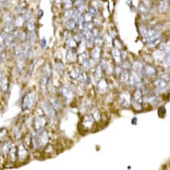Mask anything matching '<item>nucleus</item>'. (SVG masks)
Masks as SVG:
<instances>
[{
	"instance_id": "nucleus-1",
	"label": "nucleus",
	"mask_w": 170,
	"mask_h": 170,
	"mask_svg": "<svg viewBox=\"0 0 170 170\" xmlns=\"http://www.w3.org/2000/svg\"><path fill=\"white\" fill-rule=\"evenodd\" d=\"M31 142L34 147L40 148L45 146L49 142V135L47 131L44 129L38 132H36L31 137Z\"/></svg>"
},
{
	"instance_id": "nucleus-2",
	"label": "nucleus",
	"mask_w": 170,
	"mask_h": 170,
	"mask_svg": "<svg viewBox=\"0 0 170 170\" xmlns=\"http://www.w3.org/2000/svg\"><path fill=\"white\" fill-rule=\"evenodd\" d=\"M35 101V94L33 91H31L30 93L24 95L22 100V107L23 110H27L30 109L34 105Z\"/></svg>"
},
{
	"instance_id": "nucleus-3",
	"label": "nucleus",
	"mask_w": 170,
	"mask_h": 170,
	"mask_svg": "<svg viewBox=\"0 0 170 170\" xmlns=\"http://www.w3.org/2000/svg\"><path fill=\"white\" fill-rule=\"evenodd\" d=\"M41 108L43 109L44 112L46 115H48V118L51 119H55L56 118V113L55 109L53 108L49 102L43 101L41 103Z\"/></svg>"
},
{
	"instance_id": "nucleus-4",
	"label": "nucleus",
	"mask_w": 170,
	"mask_h": 170,
	"mask_svg": "<svg viewBox=\"0 0 170 170\" xmlns=\"http://www.w3.org/2000/svg\"><path fill=\"white\" fill-rule=\"evenodd\" d=\"M47 121L44 117H36L33 120V127L35 132H38L44 129Z\"/></svg>"
},
{
	"instance_id": "nucleus-5",
	"label": "nucleus",
	"mask_w": 170,
	"mask_h": 170,
	"mask_svg": "<svg viewBox=\"0 0 170 170\" xmlns=\"http://www.w3.org/2000/svg\"><path fill=\"white\" fill-rule=\"evenodd\" d=\"M61 93L66 100H69L74 96V90L70 85H65L61 89Z\"/></svg>"
},
{
	"instance_id": "nucleus-6",
	"label": "nucleus",
	"mask_w": 170,
	"mask_h": 170,
	"mask_svg": "<svg viewBox=\"0 0 170 170\" xmlns=\"http://www.w3.org/2000/svg\"><path fill=\"white\" fill-rule=\"evenodd\" d=\"M128 81L132 86H136L137 87H140L142 85V81H141V79L139 76V74L134 72V71L129 73Z\"/></svg>"
},
{
	"instance_id": "nucleus-7",
	"label": "nucleus",
	"mask_w": 170,
	"mask_h": 170,
	"mask_svg": "<svg viewBox=\"0 0 170 170\" xmlns=\"http://www.w3.org/2000/svg\"><path fill=\"white\" fill-rule=\"evenodd\" d=\"M119 101L123 107L126 108L129 107L132 99H131V95L128 91H125L122 92L119 96Z\"/></svg>"
},
{
	"instance_id": "nucleus-8",
	"label": "nucleus",
	"mask_w": 170,
	"mask_h": 170,
	"mask_svg": "<svg viewBox=\"0 0 170 170\" xmlns=\"http://www.w3.org/2000/svg\"><path fill=\"white\" fill-rule=\"evenodd\" d=\"M28 156V151L24 147L23 145L20 144L17 148V158L19 161L24 160Z\"/></svg>"
},
{
	"instance_id": "nucleus-9",
	"label": "nucleus",
	"mask_w": 170,
	"mask_h": 170,
	"mask_svg": "<svg viewBox=\"0 0 170 170\" xmlns=\"http://www.w3.org/2000/svg\"><path fill=\"white\" fill-rule=\"evenodd\" d=\"M94 121L95 120L93 117H92V115H87L83 118L81 124H82V126L85 129H89L91 128V127H92V126H93Z\"/></svg>"
},
{
	"instance_id": "nucleus-10",
	"label": "nucleus",
	"mask_w": 170,
	"mask_h": 170,
	"mask_svg": "<svg viewBox=\"0 0 170 170\" xmlns=\"http://www.w3.org/2000/svg\"><path fill=\"white\" fill-rule=\"evenodd\" d=\"M160 35H159L158 34L154 35V36H152L150 38H147L146 40V43H147V45L148 47L151 48L154 47V46L156 45L159 41H160Z\"/></svg>"
},
{
	"instance_id": "nucleus-11",
	"label": "nucleus",
	"mask_w": 170,
	"mask_h": 170,
	"mask_svg": "<svg viewBox=\"0 0 170 170\" xmlns=\"http://www.w3.org/2000/svg\"><path fill=\"white\" fill-rule=\"evenodd\" d=\"M9 87V80L8 77H3L0 80V90L3 93L8 91Z\"/></svg>"
},
{
	"instance_id": "nucleus-12",
	"label": "nucleus",
	"mask_w": 170,
	"mask_h": 170,
	"mask_svg": "<svg viewBox=\"0 0 170 170\" xmlns=\"http://www.w3.org/2000/svg\"><path fill=\"white\" fill-rule=\"evenodd\" d=\"M112 57L114 59L115 62L117 63V65L119 64L122 62V53L119 50L118 48H115L112 49Z\"/></svg>"
},
{
	"instance_id": "nucleus-13",
	"label": "nucleus",
	"mask_w": 170,
	"mask_h": 170,
	"mask_svg": "<svg viewBox=\"0 0 170 170\" xmlns=\"http://www.w3.org/2000/svg\"><path fill=\"white\" fill-rule=\"evenodd\" d=\"M154 86L157 88H158L159 90H164L168 86V83L167 82V81L161 78H158L157 80H155L154 81Z\"/></svg>"
},
{
	"instance_id": "nucleus-14",
	"label": "nucleus",
	"mask_w": 170,
	"mask_h": 170,
	"mask_svg": "<svg viewBox=\"0 0 170 170\" xmlns=\"http://www.w3.org/2000/svg\"><path fill=\"white\" fill-rule=\"evenodd\" d=\"M169 8V2L167 0H163L159 2L158 5V10L159 13H164L168 11Z\"/></svg>"
},
{
	"instance_id": "nucleus-15",
	"label": "nucleus",
	"mask_w": 170,
	"mask_h": 170,
	"mask_svg": "<svg viewBox=\"0 0 170 170\" xmlns=\"http://www.w3.org/2000/svg\"><path fill=\"white\" fill-rule=\"evenodd\" d=\"M143 72L147 76H153L156 73V69L151 65H146L143 67Z\"/></svg>"
},
{
	"instance_id": "nucleus-16",
	"label": "nucleus",
	"mask_w": 170,
	"mask_h": 170,
	"mask_svg": "<svg viewBox=\"0 0 170 170\" xmlns=\"http://www.w3.org/2000/svg\"><path fill=\"white\" fill-rule=\"evenodd\" d=\"M108 88V84L104 79H100L97 81V90L100 93H104Z\"/></svg>"
},
{
	"instance_id": "nucleus-17",
	"label": "nucleus",
	"mask_w": 170,
	"mask_h": 170,
	"mask_svg": "<svg viewBox=\"0 0 170 170\" xmlns=\"http://www.w3.org/2000/svg\"><path fill=\"white\" fill-rule=\"evenodd\" d=\"M69 76L72 77L73 79H76V80H80V79H83V76L81 73V69L80 68H76L73 69H72L69 72Z\"/></svg>"
},
{
	"instance_id": "nucleus-18",
	"label": "nucleus",
	"mask_w": 170,
	"mask_h": 170,
	"mask_svg": "<svg viewBox=\"0 0 170 170\" xmlns=\"http://www.w3.org/2000/svg\"><path fill=\"white\" fill-rule=\"evenodd\" d=\"M133 101H135L137 103H139V104H141L143 102V94L142 91L138 88V89L136 90V91H135V93L133 94Z\"/></svg>"
},
{
	"instance_id": "nucleus-19",
	"label": "nucleus",
	"mask_w": 170,
	"mask_h": 170,
	"mask_svg": "<svg viewBox=\"0 0 170 170\" xmlns=\"http://www.w3.org/2000/svg\"><path fill=\"white\" fill-rule=\"evenodd\" d=\"M49 78H50V77L46 76L45 74H44V75L42 76L40 80V87L42 91H45L46 90V88L48 87Z\"/></svg>"
},
{
	"instance_id": "nucleus-20",
	"label": "nucleus",
	"mask_w": 170,
	"mask_h": 170,
	"mask_svg": "<svg viewBox=\"0 0 170 170\" xmlns=\"http://www.w3.org/2000/svg\"><path fill=\"white\" fill-rule=\"evenodd\" d=\"M30 51V45L27 44H25L22 46V54H21L20 58H22L23 59H26L29 56V53Z\"/></svg>"
},
{
	"instance_id": "nucleus-21",
	"label": "nucleus",
	"mask_w": 170,
	"mask_h": 170,
	"mask_svg": "<svg viewBox=\"0 0 170 170\" xmlns=\"http://www.w3.org/2000/svg\"><path fill=\"white\" fill-rule=\"evenodd\" d=\"M16 38V37H14L12 34L7 35L5 40V46H6V47H8V48L11 47V46L13 44Z\"/></svg>"
},
{
	"instance_id": "nucleus-22",
	"label": "nucleus",
	"mask_w": 170,
	"mask_h": 170,
	"mask_svg": "<svg viewBox=\"0 0 170 170\" xmlns=\"http://www.w3.org/2000/svg\"><path fill=\"white\" fill-rule=\"evenodd\" d=\"M100 66H101V69L105 70L107 73H112V70L111 66L109 64V63L107 61H106V60H105V59L101 60Z\"/></svg>"
},
{
	"instance_id": "nucleus-23",
	"label": "nucleus",
	"mask_w": 170,
	"mask_h": 170,
	"mask_svg": "<svg viewBox=\"0 0 170 170\" xmlns=\"http://www.w3.org/2000/svg\"><path fill=\"white\" fill-rule=\"evenodd\" d=\"M132 67H133V69L134 72L137 73L138 74H139L141 72H143V66L142 65V63H141V62H138V61L135 62L133 63Z\"/></svg>"
},
{
	"instance_id": "nucleus-24",
	"label": "nucleus",
	"mask_w": 170,
	"mask_h": 170,
	"mask_svg": "<svg viewBox=\"0 0 170 170\" xmlns=\"http://www.w3.org/2000/svg\"><path fill=\"white\" fill-rule=\"evenodd\" d=\"M129 73L128 72V70H123L121 73V75L119 76V79L121 82L125 83H127L129 81Z\"/></svg>"
},
{
	"instance_id": "nucleus-25",
	"label": "nucleus",
	"mask_w": 170,
	"mask_h": 170,
	"mask_svg": "<svg viewBox=\"0 0 170 170\" xmlns=\"http://www.w3.org/2000/svg\"><path fill=\"white\" fill-rule=\"evenodd\" d=\"M25 22H26V20H25L23 16H19V17H17L15 21H14V22H13L14 26H15L16 27H18V28L22 27L23 26Z\"/></svg>"
},
{
	"instance_id": "nucleus-26",
	"label": "nucleus",
	"mask_w": 170,
	"mask_h": 170,
	"mask_svg": "<svg viewBox=\"0 0 170 170\" xmlns=\"http://www.w3.org/2000/svg\"><path fill=\"white\" fill-rule=\"evenodd\" d=\"M66 59L67 61L72 62L76 60V54L72 50L68 51L66 54Z\"/></svg>"
},
{
	"instance_id": "nucleus-27",
	"label": "nucleus",
	"mask_w": 170,
	"mask_h": 170,
	"mask_svg": "<svg viewBox=\"0 0 170 170\" xmlns=\"http://www.w3.org/2000/svg\"><path fill=\"white\" fill-rule=\"evenodd\" d=\"M165 55V53L159 49V50H157L154 52V57L155 60H156V61H163V59H164Z\"/></svg>"
},
{
	"instance_id": "nucleus-28",
	"label": "nucleus",
	"mask_w": 170,
	"mask_h": 170,
	"mask_svg": "<svg viewBox=\"0 0 170 170\" xmlns=\"http://www.w3.org/2000/svg\"><path fill=\"white\" fill-rule=\"evenodd\" d=\"M3 22L5 24H9V23H13L14 22V17L13 14L11 13H7L6 15L3 17Z\"/></svg>"
},
{
	"instance_id": "nucleus-29",
	"label": "nucleus",
	"mask_w": 170,
	"mask_h": 170,
	"mask_svg": "<svg viewBox=\"0 0 170 170\" xmlns=\"http://www.w3.org/2000/svg\"><path fill=\"white\" fill-rule=\"evenodd\" d=\"M10 159L12 161H16V159H17V148L16 147H12L9 150V151L8 153Z\"/></svg>"
},
{
	"instance_id": "nucleus-30",
	"label": "nucleus",
	"mask_w": 170,
	"mask_h": 170,
	"mask_svg": "<svg viewBox=\"0 0 170 170\" xmlns=\"http://www.w3.org/2000/svg\"><path fill=\"white\" fill-rule=\"evenodd\" d=\"M102 70L103 69H101L100 65H98L97 66H96V68H95V77L97 81L101 78Z\"/></svg>"
},
{
	"instance_id": "nucleus-31",
	"label": "nucleus",
	"mask_w": 170,
	"mask_h": 170,
	"mask_svg": "<svg viewBox=\"0 0 170 170\" xmlns=\"http://www.w3.org/2000/svg\"><path fill=\"white\" fill-rule=\"evenodd\" d=\"M100 47H98V46H97L96 48H95L93 50H92V52H91V56H92V58H93L94 59H99L100 58Z\"/></svg>"
},
{
	"instance_id": "nucleus-32",
	"label": "nucleus",
	"mask_w": 170,
	"mask_h": 170,
	"mask_svg": "<svg viewBox=\"0 0 170 170\" xmlns=\"http://www.w3.org/2000/svg\"><path fill=\"white\" fill-rule=\"evenodd\" d=\"M12 147V143L11 142H6L3 146H2V153L4 155H8L9 150Z\"/></svg>"
},
{
	"instance_id": "nucleus-33",
	"label": "nucleus",
	"mask_w": 170,
	"mask_h": 170,
	"mask_svg": "<svg viewBox=\"0 0 170 170\" xmlns=\"http://www.w3.org/2000/svg\"><path fill=\"white\" fill-rule=\"evenodd\" d=\"M50 104L55 109H59L62 108V105L60 104V102L55 98L51 99Z\"/></svg>"
},
{
	"instance_id": "nucleus-34",
	"label": "nucleus",
	"mask_w": 170,
	"mask_h": 170,
	"mask_svg": "<svg viewBox=\"0 0 170 170\" xmlns=\"http://www.w3.org/2000/svg\"><path fill=\"white\" fill-rule=\"evenodd\" d=\"M14 30L13 28V23H9V24H5L4 28H3V32L6 34H9L12 32V31Z\"/></svg>"
},
{
	"instance_id": "nucleus-35",
	"label": "nucleus",
	"mask_w": 170,
	"mask_h": 170,
	"mask_svg": "<svg viewBox=\"0 0 170 170\" xmlns=\"http://www.w3.org/2000/svg\"><path fill=\"white\" fill-rule=\"evenodd\" d=\"M146 100L149 103H155L158 100V97L155 94L150 93L147 95Z\"/></svg>"
},
{
	"instance_id": "nucleus-36",
	"label": "nucleus",
	"mask_w": 170,
	"mask_h": 170,
	"mask_svg": "<svg viewBox=\"0 0 170 170\" xmlns=\"http://www.w3.org/2000/svg\"><path fill=\"white\" fill-rule=\"evenodd\" d=\"M76 26V22L73 19H69L66 23V28L68 30H73L75 29Z\"/></svg>"
},
{
	"instance_id": "nucleus-37",
	"label": "nucleus",
	"mask_w": 170,
	"mask_h": 170,
	"mask_svg": "<svg viewBox=\"0 0 170 170\" xmlns=\"http://www.w3.org/2000/svg\"><path fill=\"white\" fill-rule=\"evenodd\" d=\"M77 59H78V62L81 64H83V63L86 62L87 60V53H81L79 55H78V58H77Z\"/></svg>"
},
{
	"instance_id": "nucleus-38",
	"label": "nucleus",
	"mask_w": 170,
	"mask_h": 170,
	"mask_svg": "<svg viewBox=\"0 0 170 170\" xmlns=\"http://www.w3.org/2000/svg\"><path fill=\"white\" fill-rule=\"evenodd\" d=\"M66 44L70 48H75L77 46V41L73 38H69L66 41Z\"/></svg>"
},
{
	"instance_id": "nucleus-39",
	"label": "nucleus",
	"mask_w": 170,
	"mask_h": 170,
	"mask_svg": "<svg viewBox=\"0 0 170 170\" xmlns=\"http://www.w3.org/2000/svg\"><path fill=\"white\" fill-rule=\"evenodd\" d=\"M160 49L161 51L164 52L165 54H169V42L168 44L163 43L160 45Z\"/></svg>"
},
{
	"instance_id": "nucleus-40",
	"label": "nucleus",
	"mask_w": 170,
	"mask_h": 170,
	"mask_svg": "<svg viewBox=\"0 0 170 170\" xmlns=\"http://www.w3.org/2000/svg\"><path fill=\"white\" fill-rule=\"evenodd\" d=\"M14 55L16 58L19 59L21 57V54H22V46L17 45L14 49Z\"/></svg>"
},
{
	"instance_id": "nucleus-41",
	"label": "nucleus",
	"mask_w": 170,
	"mask_h": 170,
	"mask_svg": "<svg viewBox=\"0 0 170 170\" xmlns=\"http://www.w3.org/2000/svg\"><path fill=\"white\" fill-rule=\"evenodd\" d=\"M36 38H37V35L35 33V31H31L30 35H29V41H30V44L31 45L34 44V43L36 41Z\"/></svg>"
},
{
	"instance_id": "nucleus-42",
	"label": "nucleus",
	"mask_w": 170,
	"mask_h": 170,
	"mask_svg": "<svg viewBox=\"0 0 170 170\" xmlns=\"http://www.w3.org/2000/svg\"><path fill=\"white\" fill-rule=\"evenodd\" d=\"M35 26L34 22L32 19H29L27 20V29L29 30L30 31H33L35 30Z\"/></svg>"
},
{
	"instance_id": "nucleus-43",
	"label": "nucleus",
	"mask_w": 170,
	"mask_h": 170,
	"mask_svg": "<svg viewBox=\"0 0 170 170\" xmlns=\"http://www.w3.org/2000/svg\"><path fill=\"white\" fill-rule=\"evenodd\" d=\"M18 38H19V40L21 42H25L26 40H27V34L25 32V31H21V32L19 33V35H18Z\"/></svg>"
},
{
	"instance_id": "nucleus-44",
	"label": "nucleus",
	"mask_w": 170,
	"mask_h": 170,
	"mask_svg": "<svg viewBox=\"0 0 170 170\" xmlns=\"http://www.w3.org/2000/svg\"><path fill=\"white\" fill-rule=\"evenodd\" d=\"M7 133L8 132L4 128L0 129V141H3L5 140V137L7 136Z\"/></svg>"
},
{
	"instance_id": "nucleus-45",
	"label": "nucleus",
	"mask_w": 170,
	"mask_h": 170,
	"mask_svg": "<svg viewBox=\"0 0 170 170\" xmlns=\"http://www.w3.org/2000/svg\"><path fill=\"white\" fill-rule=\"evenodd\" d=\"M140 3H142V4L146 7V8H147L149 10H150L151 8V0H141Z\"/></svg>"
},
{
	"instance_id": "nucleus-46",
	"label": "nucleus",
	"mask_w": 170,
	"mask_h": 170,
	"mask_svg": "<svg viewBox=\"0 0 170 170\" xmlns=\"http://www.w3.org/2000/svg\"><path fill=\"white\" fill-rule=\"evenodd\" d=\"M92 117H93L94 120H98L100 119L101 118V115H100V113L99 112L97 109H95L94 111H93V113H92Z\"/></svg>"
},
{
	"instance_id": "nucleus-47",
	"label": "nucleus",
	"mask_w": 170,
	"mask_h": 170,
	"mask_svg": "<svg viewBox=\"0 0 170 170\" xmlns=\"http://www.w3.org/2000/svg\"><path fill=\"white\" fill-rule=\"evenodd\" d=\"M163 63L165 67H169V54H165L164 59H163Z\"/></svg>"
},
{
	"instance_id": "nucleus-48",
	"label": "nucleus",
	"mask_w": 170,
	"mask_h": 170,
	"mask_svg": "<svg viewBox=\"0 0 170 170\" xmlns=\"http://www.w3.org/2000/svg\"><path fill=\"white\" fill-rule=\"evenodd\" d=\"M73 5L72 0H63V6L66 9H69Z\"/></svg>"
},
{
	"instance_id": "nucleus-49",
	"label": "nucleus",
	"mask_w": 170,
	"mask_h": 170,
	"mask_svg": "<svg viewBox=\"0 0 170 170\" xmlns=\"http://www.w3.org/2000/svg\"><path fill=\"white\" fill-rule=\"evenodd\" d=\"M131 104L132 105L133 109H136V110L139 111V110H141V104H139V103H137L135 101L133 100V101H131Z\"/></svg>"
},
{
	"instance_id": "nucleus-50",
	"label": "nucleus",
	"mask_w": 170,
	"mask_h": 170,
	"mask_svg": "<svg viewBox=\"0 0 170 170\" xmlns=\"http://www.w3.org/2000/svg\"><path fill=\"white\" fill-rule=\"evenodd\" d=\"M93 16H92L91 15H90V14L89 13H87L85 14V16L83 17V19H84V22H86V23H88V22H91V21H92V19H93Z\"/></svg>"
},
{
	"instance_id": "nucleus-51",
	"label": "nucleus",
	"mask_w": 170,
	"mask_h": 170,
	"mask_svg": "<svg viewBox=\"0 0 170 170\" xmlns=\"http://www.w3.org/2000/svg\"><path fill=\"white\" fill-rule=\"evenodd\" d=\"M73 12L72 11V10L69 9L67 12H66V13L64 14V18L67 20H69L71 17H73Z\"/></svg>"
},
{
	"instance_id": "nucleus-52",
	"label": "nucleus",
	"mask_w": 170,
	"mask_h": 170,
	"mask_svg": "<svg viewBox=\"0 0 170 170\" xmlns=\"http://www.w3.org/2000/svg\"><path fill=\"white\" fill-rule=\"evenodd\" d=\"M122 71L123 70H122V69L121 68V66H119V64H118V65L116 66L115 68V74H116L117 76L119 77L120 75H121Z\"/></svg>"
},
{
	"instance_id": "nucleus-53",
	"label": "nucleus",
	"mask_w": 170,
	"mask_h": 170,
	"mask_svg": "<svg viewBox=\"0 0 170 170\" xmlns=\"http://www.w3.org/2000/svg\"><path fill=\"white\" fill-rule=\"evenodd\" d=\"M158 113H159V115L161 117V118H164V117L166 113V109L164 107H161L159 108L158 110Z\"/></svg>"
},
{
	"instance_id": "nucleus-54",
	"label": "nucleus",
	"mask_w": 170,
	"mask_h": 170,
	"mask_svg": "<svg viewBox=\"0 0 170 170\" xmlns=\"http://www.w3.org/2000/svg\"><path fill=\"white\" fill-rule=\"evenodd\" d=\"M7 57V52L3 49L1 52H0V61L3 62L6 59Z\"/></svg>"
},
{
	"instance_id": "nucleus-55",
	"label": "nucleus",
	"mask_w": 170,
	"mask_h": 170,
	"mask_svg": "<svg viewBox=\"0 0 170 170\" xmlns=\"http://www.w3.org/2000/svg\"><path fill=\"white\" fill-rule=\"evenodd\" d=\"M131 67H132V65H131L130 62H127V61H125L124 62H123V68H124V69L129 70L131 68Z\"/></svg>"
},
{
	"instance_id": "nucleus-56",
	"label": "nucleus",
	"mask_w": 170,
	"mask_h": 170,
	"mask_svg": "<svg viewBox=\"0 0 170 170\" xmlns=\"http://www.w3.org/2000/svg\"><path fill=\"white\" fill-rule=\"evenodd\" d=\"M88 13L93 17H94L95 14H96V9H95V8H94V7H91V8H90L89 10H88Z\"/></svg>"
},
{
	"instance_id": "nucleus-57",
	"label": "nucleus",
	"mask_w": 170,
	"mask_h": 170,
	"mask_svg": "<svg viewBox=\"0 0 170 170\" xmlns=\"http://www.w3.org/2000/svg\"><path fill=\"white\" fill-rule=\"evenodd\" d=\"M46 44H47V41H46L45 40V37H43L41 39V42H40V45H41V47L42 48H44L45 47V45H46Z\"/></svg>"
},
{
	"instance_id": "nucleus-58",
	"label": "nucleus",
	"mask_w": 170,
	"mask_h": 170,
	"mask_svg": "<svg viewBox=\"0 0 170 170\" xmlns=\"http://www.w3.org/2000/svg\"><path fill=\"white\" fill-rule=\"evenodd\" d=\"M75 4L77 7H80V6L83 5L84 4V2H83V0H77L76 3H75Z\"/></svg>"
},
{
	"instance_id": "nucleus-59",
	"label": "nucleus",
	"mask_w": 170,
	"mask_h": 170,
	"mask_svg": "<svg viewBox=\"0 0 170 170\" xmlns=\"http://www.w3.org/2000/svg\"><path fill=\"white\" fill-rule=\"evenodd\" d=\"M132 123L133 125H136L137 123V118H133V119H132Z\"/></svg>"
},
{
	"instance_id": "nucleus-60",
	"label": "nucleus",
	"mask_w": 170,
	"mask_h": 170,
	"mask_svg": "<svg viewBox=\"0 0 170 170\" xmlns=\"http://www.w3.org/2000/svg\"><path fill=\"white\" fill-rule=\"evenodd\" d=\"M44 15V12L41 11V10H40V12H39V17H40V18H41V17L43 16Z\"/></svg>"
},
{
	"instance_id": "nucleus-61",
	"label": "nucleus",
	"mask_w": 170,
	"mask_h": 170,
	"mask_svg": "<svg viewBox=\"0 0 170 170\" xmlns=\"http://www.w3.org/2000/svg\"><path fill=\"white\" fill-rule=\"evenodd\" d=\"M9 0H0V2L1 3H5V2H8Z\"/></svg>"
},
{
	"instance_id": "nucleus-62",
	"label": "nucleus",
	"mask_w": 170,
	"mask_h": 170,
	"mask_svg": "<svg viewBox=\"0 0 170 170\" xmlns=\"http://www.w3.org/2000/svg\"><path fill=\"white\" fill-rule=\"evenodd\" d=\"M2 77H2V73L1 72H0V80H1V79L2 78Z\"/></svg>"
},
{
	"instance_id": "nucleus-63",
	"label": "nucleus",
	"mask_w": 170,
	"mask_h": 170,
	"mask_svg": "<svg viewBox=\"0 0 170 170\" xmlns=\"http://www.w3.org/2000/svg\"><path fill=\"white\" fill-rule=\"evenodd\" d=\"M62 1V0H56V3H58L61 2Z\"/></svg>"
},
{
	"instance_id": "nucleus-64",
	"label": "nucleus",
	"mask_w": 170,
	"mask_h": 170,
	"mask_svg": "<svg viewBox=\"0 0 170 170\" xmlns=\"http://www.w3.org/2000/svg\"><path fill=\"white\" fill-rule=\"evenodd\" d=\"M0 16H1V14H0Z\"/></svg>"
}]
</instances>
